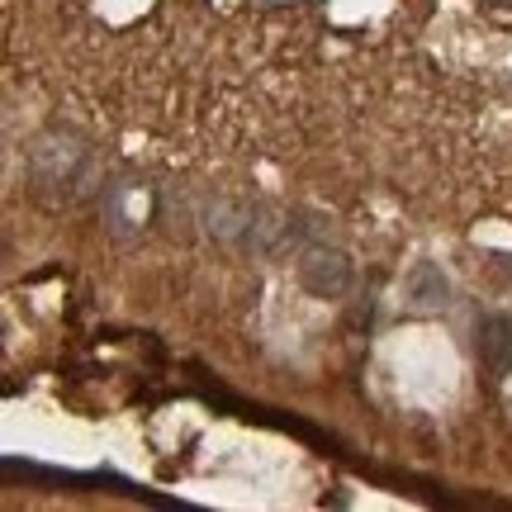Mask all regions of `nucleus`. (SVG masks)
<instances>
[{
    "instance_id": "f257e3e1",
    "label": "nucleus",
    "mask_w": 512,
    "mask_h": 512,
    "mask_svg": "<svg viewBox=\"0 0 512 512\" xmlns=\"http://www.w3.org/2000/svg\"><path fill=\"white\" fill-rule=\"evenodd\" d=\"M29 166H34L38 185L67 190V195L91 176V157H86V147L76 143L72 133H43V138L29 147Z\"/></svg>"
},
{
    "instance_id": "f03ea898",
    "label": "nucleus",
    "mask_w": 512,
    "mask_h": 512,
    "mask_svg": "<svg viewBox=\"0 0 512 512\" xmlns=\"http://www.w3.org/2000/svg\"><path fill=\"white\" fill-rule=\"evenodd\" d=\"M299 285L313 294V299H342L351 290V261L347 252H337L328 242H304L299 247Z\"/></svg>"
},
{
    "instance_id": "7ed1b4c3",
    "label": "nucleus",
    "mask_w": 512,
    "mask_h": 512,
    "mask_svg": "<svg viewBox=\"0 0 512 512\" xmlns=\"http://www.w3.org/2000/svg\"><path fill=\"white\" fill-rule=\"evenodd\" d=\"M475 351H479V361H484L489 375H498V380L512 375V318L508 313H489V318H479Z\"/></svg>"
},
{
    "instance_id": "20e7f679",
    "label": "nucleus",
    "mask_w": 512,
    "mask_h": 512,
    "mask_svg": "<svg viewBox=\"0 0 512 512\" xmlns=\"http://www.w3.org/2000/svg\"><path fill=\"white\" fill-rule=\"evenodd\" d=\"M446 294H451V280H446L437 266H427V261H422L418 271L408 275V304H413L418 313L446 309Z\"/></svg>"
}]
</instances>
